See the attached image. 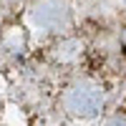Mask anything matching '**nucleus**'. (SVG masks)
I'll use <instances>...</instances> for the list:
<instances>
[{"label":"nucleus","mask_w":126,"mask_h":126,"mask_svg":"<svg viewBox=\"0 0 126 126\" xmlns=\"http://www.w3.org/2000/svg\"><path fill=\"white\" fill-rule=\"evenodd\" d=\"M103 101H106L103 88L91 78H76L73 83H68L66 91H63V98H61L63 109L78 119H93L96 113H101Z\"/></svg>","instance_id":"nucleus-1"},{"label":"nucleus","mask_w":126,"mask_h":126,"mask_svg":"<svg viewBox=\"0 0 126 126\" xmlns=\"http://www.w3.org/2000/svg\"><path fill=\"white\" fill-rule=\"evenodd\" d=\"M0 3H18V0H0Z\"/></svg>","instance_id":"nucleus-5"},{"label":"nucleus","mask_w":126,"mask_h":126,"mask_svg":"<svg viewBox=\"0 0 126 126\" xmlns=\"http://www.w3.org/2000/svg\"><path fill=\"white\" fill-rule=\"evenodd\" d=\"M81 53H83V48L76 38H66V40H61V46L56 48V61L63 63V66H68V63H76L81 61Z\"/></svg>","instance_id":"nucleus-3"},{"label":"nucleus","mask_w":126,"mask_h":126,"mask_svg":"<svg viewBox=\"0 0 126 126\" xmlns=\"http://www.w3.org/2000/svg\"><path fill=\"white\" fill-rule=\"evenodd\" d=\"M28 15L35 28L48 33H61L71 25V8L66 0H35Z\"/></svg>","instance_id":"nucleus-2"},{"label":"nucleus","mask_w":126,"mask_h":126,"mask_svg":"<svg viewBox=\"0 0 126 126\" xmlns=\"http://www.w3.org/2000/svg\"><path fill=\"white\" fill-rule=\"evenodd\" d=\"M103 126H126V113H124V111L111 113V116L103 121Z\"/></svg>","instance_id":"nucleus-4"}]
</instances>
